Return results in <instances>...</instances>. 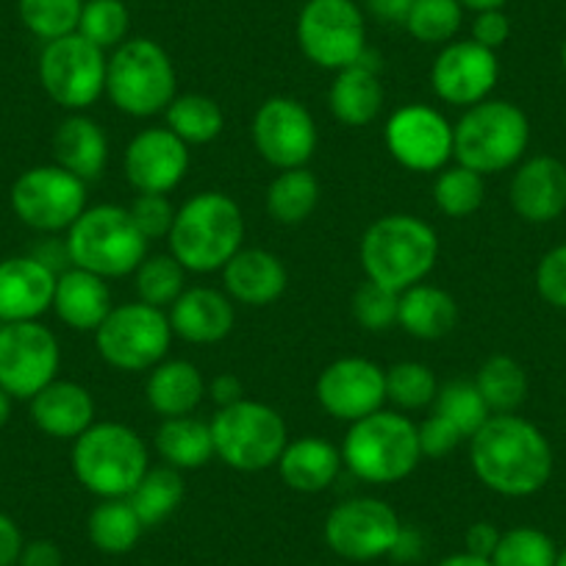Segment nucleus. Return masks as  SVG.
Returning a JSON list of instances; mask_svg holds the SVG:
<instances>
[{
    "mask_svg": "<svg viewBox=\"0 0 566 566\" xmlns=\"http://www.w3.org/2000/svg\"><path fill=\"white\" fill-rule=\"evenodd\" d=\"M478 481L503 497H531L553 475V448L536 424L516 413H492L470 439Z\"/></svg>",
    "mask_w": 566,
    "mask_h": 566,
    "instance_id": "obj_1",
    "label": "nucleus"
},
{
    "mask_svg": "<svg viewBox=\"0 0 566 566\" xmlns=\"http://www.w3.org/2000/svg\"><path fill=\"white\" fill-rule=\"evenodd\" d=\"M358 259L367 281L400 295L433 272L439 261V237L419 217L386 214L364 231Z\"/></svg>",
    "mask_w": 566,
    "mask_h": 566,
    "instance_id": "obj_2",
    "label": "nucleus"
},
{
    "mask_svg": "<svg viewBox=\"0 0 566 566\" xmlns=\"http://www.w3.org/2000/svg\"><path fill=\"white\" fill-rule=\"evenodd\" d=\"M167 242L184 270L209 275L242 250L244 214L226 192H200L176 211Z\"/></svg>",
    "mask_w": 566,
    "mask_h": 566,
    "instance_id": "obj_3",
    "label": "nucleus"
},
{
    "mask_svg": "<svg viewBox=\"0 0 566 566\" xmlns=\"http://www.w3.org/2000/svg\"><path fill=\"white\" fill-rule=\"evenodd\" d=\"M73 475L101 500L128 497L150 470L148 444L123 422H95L73 442Z\"/></svg>",
    "mask_w": 566,
    "mask_h": 566,
    "instance_id": "obj_4",
    "label": "nucleus"
},
{
    "mask_svg": "<svg viewBox=\"0 0 566 566\" xmlns=\"http://www.w3.org/2000/svg\"><path fill=\"white\" fill-rule=\"evenodd\" d=\"M342 461L364 483H400L422 461L417 424L400 411H375L350 424L342 442Z\"/></svg>",
    "mask_w": 566,
    "mask_h": 566,
    "instance_id": "obj_5",
    "label": "nucleus"
},
{
    "mask_svg": "<svg viewBox=\"0 0 566 566\" xmlns=\"http://www.w3.org/2000/svg\"><path fill=\"white\" fill-rule=\"evenodd\" d=\"M70 266L101 277H125L148 259V239L142 237L128 209L114 203L92 206L67 231Z\"/></svg>",
    "mask_w": 566,
    "mask_h": 566,
    "instance_id": "obj_6",
    "label": "nucleus"
},
{
    "mask_svg": "<svg viewBox=\"0 0 566 566\" xmlns=\"http://www.w3.org/2000/svg\"><path fill=\"white\" fill-rule=\"evenodd\" d=\"M531 123L525 112L509 101H483L470 106L453 125V159L461 167L494 176L525 156Z\"/></svg>",
    "mask_w": 566,
    "mask_h": 566,
    "instance_id": "obj_7",
    "label": "nucleus"
},
{
    "mask_svg": "<svg viewBox=\"0 0 566 566\" xmlns=\"http://www.w3.org/2000/svg\"><path fill=\"white\" fill-rule=\"evenodd\" d=\"M178 92L176 64L154 40H125L114 48L106 67V95L128 117L167 112Z\"/></svg>",
    "mask_w": 566,
    "mask_h": 566,
    "instance_id": "obj_8",
    "label": "nucleus"
},
{
    "mask_svg": "<svg viewBox=\"0 0 566 566\" xmlns=\"http://www.w3.org/2000/svg\"><path fill=\"white\" fill-rule=\"evenodd\" d=\"M214 453L226 467L239 472H261L277 467L290 444V431L281 413L261 400L242 397L211 419Z\"/></svg>",
    "mask_w": 566,
    "mask_h": 566,
    "instance_id": "obj_9",
    "label": "nucleus"
},
{
    "mask_svg": "<svg viewBox=\"0 0 566 566\" xmlns=\"http://www.w3.org/2000/svg\"><path fill=\"white\" fill-rule=\"evenodd\" d=\"M172 345V325L165 308L148 303L114 306L101 328L95 331V347L108 367L119 373H145L165 361Z\"/></svg>",
    "mask_w": 566,
    "mask_h": 566,
    "instance_id": "obj_10",
    "label": "nucleus"
},
{
    "mask_svg": "<svg viewBox=\"0 0 566 566\" xmlns=\"http://www.w3.org/2000/svg\"><path fill=\"white\" fill-rule=\"evenodd\" d=\"M297 45L323 70L350 67L367 53V23L353 0H308L297 18Z\"/></svg>",
    "mask_w": 566,
    "mask_h": 566,
    "instance_id": "obj_11",
    "label": "nucleus"
},
{
    "mask_svg": "<svg viewBox=\"0 0 566 566\" xmlns=\"http://www.w3.org/2000/svg\"><path fill=\"white\" fill-rule=\"evenodd\" d=\"M106 51L81 34L45 42L40 56V84L53 103L84 112L106 92Z\"/></svg>",
    "mask_w": 566,
    "mask_h": 566,
    "instance_id": "obj_12",
    "label": "nucleus"
},
{
    "mask_svg": "<svg viewBox=\"0 0 566 566\" xmlns=\"http://www.w3.org/2000/svg\"><path fill=\"white\" fill-rule=\"evenodd\" d=\"M9 200L23 226L40 233L70 231L86 211V181L59 165H40L20 172Z\"/></svg>",
    "mask_w": 566,
    "mask_h": 566,
    "instance_id": "obj_13",
    "label": "nucleus"
},
{
    "mask_svg": "<svg viewBox=\"0 0 566 566\" xmlns=\"http://www.w3.org/2000/svg\"><path fill=\"white\" fill-rule=\"evenodd\" d=\"M400 531V516L386 500L350 497L334 505L325 520L323 536L339 558L367 564L391 555Z\"/></svg>",
    "mask_w": 566,
    "mask_h": 566,
    "instance_id": "obj_14",
    "label": "nucleus"
},
{
    "mask_svg": "<svg viewBox=\"0 0 566 566\" xmlns=\"http://www.w3.org/2000/svg\"><path fill=\"white\" fill-rule=\"evenodd\" d=\"M62 367L56 334L36 323H9L0 328V389L12 400H31L53 384Z\"/></svg>",
    "mask_w": 566,
    "mask_h": 566,
    "instance_id": "obj_15",
    "label": "nucleus"
},
{
    "mask_svg": "<svg viewBox=\"0 0 566 566\" xmlns=\"http://www.w3.org/2000/svg\"><path fill=\"white\" fill-rule=\"evenodd\" d=\"M250 136L266 165L277 170L306 167L317 150V123L301 101L275 95L253 114Z\"/></svg>",
    "mask_w": 566,
    "mask_h": 566,
    "instance_id": "obj_16",
    "label": "nucleus"
},
{
    "mask_svg": "<svg viewBox=\"0 0 566 566\" xmlns=\"http://www.w3.org/2000/svg\"><path fill=\"white\" fill-rule=\"evenodd\" d=\"M384 142L391 159L411 172H437L453 159V125L424 103L397 108L386 123Z\"/></svg>",
    "mask_w": 566,
    "mask_h": 566,
    "instance_id": "obj_17",
    "label": "nucleus"
},
{
    "mask_svg": "<svg viewBox=\"0 0 566 566\" xmlns=\"http://www.w3.org/2000/svg\"><path fill=\"white\" fill-rule=\"evenodd\" d=\"M317 402L339 422H358L386 402V369L361 356L336 358L319 373Z\"/></svg>",
    "mask_w": 566,
    "mask_h": 566,
    "instance_id": "obj_18",
    "label": "nucleus"
},
{
    "mask_svg": "<svg viewBox=\"0 0 566 566\" xmlns=\"http://www.w3.org/2000/svg\"><path fill=\"white\" fill-rule=\"evenodd\" d=\"M500 78L497 53L475 40L448 42L433 59L431 86L450 106H478L489 101Z\"/></svg>",
    "mask_w": 566,
    "mask_h": 566,
    "instance_id": "obj_19",
    "label": "nucleus"
},
{
    "mask_svg": "<svg viewBox=\"0 0 566 566\" xmlns=\"http://www.w3.org/2000/svg\"><path fill=\"white\" fill-rule=\"evenodd\" d=\"M125 178L139 195H167L189 172V145L170 128H145L125 148Z\"/></svg>",
    "mask_w": 566,
    "mask_h": 566,
    "instance_id": "obj_20",
    "label": "nucleus"
},
{
    "mask_svg": "<svg viewBox=\"0 0 566 566\" xmlns=\"http://www.w3.org/2000/svg\"><path fill=\"white\" fill-rule=\"evenodd\" d=\"M59 272L36 255L0 261V323H36L53 308Z\"/></svg>",
    "mask_w": 566,
    "mask_h": 566,
    "instance_id": "obj_21",
    "label": "nucleus"
},
{
    "mask_svg": "<svg viewBox=\"0 0 566 566\" xmlns=\"http://www.w3.org/2000/svg\"><path fill=\"white\" fill-rule=\"evenodd\" d=\"M511 206L525 222H553L566 211V167L553 156L527 159L511 181Z\"/></svg>",
    "mask_w": 566,
    "mask_h": 566,
    "instance_id": "obj_22",
    "label": "nucleus"
},
{
    "mask_svg": "<svg viewBox=\"0 0 566 566\" xmlns=\"http://www.w3.org/2000/svg\"><path fill=\"white\" fill-rule=\"evenodd\" d=\"M222 283H226V292L233 303L261 308L275 303L286 292L290 272L270 250L242 248L222 266Z\"/></svg>",
    "mask_w": 566,
    "mask_h": 566,
    "instance_id": "obj_23",
    "label": "nucleus"
},
{
    "mask_svg": "<svg viewBox=\"0 0 566 566\" xmlns=\"http://www.w3.org/2000/svg\"><path fill=\"white\" fill-rule=\"evenodd\" d=\"M172 334L181 336L189 345H217L226 339L237 323V308L233 301L211 286H192L184 290L170 306Z\"/></svg>",
    "mask_w": 566,
    "mask_h": 566,
    "instance_id": "obj_24",
    "label": "nucleus"
},
{
    "mask_svg": "<svg viewBox=\"0 0 566 566\" xmlns=\"http://www.w3.org/2000/svg\"><path fill=\"white\" fill-rule=\"evenodd\" d=\"M31 419L45 437L75 439L95 424V400L90 389L75 380H53L31 397Z\"/></svg>",
    "mask_w": 566,
    "mask_h": 566,
    "instance_id": "obj_25",
    "label": "nucleus"
},
{
    "mask_svg": "<svg viewBox=\"0 0 566 566\" xmlns=\"http://www.w3.org/2000/svg\"><path fill=\"white\" fill-rule=\"evenodd\" d=\"M378 70V56L367 48V53L356 64L336 73L328 103L334 117L347 128H364L384 108V84H380Z\"/></svg>",
    "mask_w": 566,
    "mask_h": 566,
    "instance_id": "obj_26",
    "label": "nucleus"
},
{
    "mask_svg": "<svg viewBox=\"0 0 566 566\" xmlns=\"http://www.w3.org/2000/svg\"><path fill=\"white\" fill-rule=\"evenodd\" d=\"M112 308V292H108L106 277L78 270V266H67L64 272H59L53 312L67 328L95 334Z\"/></svg>",
    "mask_w": 566,
    "mask_h": 566,
    "instance_id": "obj_27",
    "label": "nucleus"
},
{
    "mask_svg": "<svg viewBox=\"0 0 566 566\" xmlns=\"http://www.w3.org/2000/svg\"><path fill=\"white\" fill-rule=\"evenodd\" d=\"M342 464V450H336L328 439L301 437L286 444L277 461V472L292 492L319 494L339 478Z\"/></svg>",
    "mask_w": 566,
    "mask_h": 566,
    "instance_id": "obj_28",
    "label": "nucleus"
},
{
    "mask_svg": "<svg viewBox=\"0 0 566 566\" xmlns=\"http://www.w3.org/2000/svg\"><path fill=\"white\" fill-rule=\"evenodd\" d=\"M53 159L59 167L78 176L81 181H92L101 176L108 161L106 134L95 119L73 112L59 123L56 134H53Z\"/></svg>",
    "mask_w": 566,
    "mask_h": 566,
    "instance_id": "obj_29",
    "label": "nucleus"
},
{
    "mask_svg": "<svg viewBox=\"0 0 566 566\" xmlns=\"http://www.w3.org/2000/svg\"><path fill=\"white\" fill-rule=\"evenodd\" d=\"M397 325L413 339H444L459 325V303L450 292L439 290V286L417 283L411 290L400 292Z\"/></svg>",
    "mask_w": 566,
    "mask_h": 566,
    "instance_id": "obj_30",
    "label": "nucleus"
},
{
    "mask_svg": "<svg viewBox=\"0 0 566 566\" xmlns=\"http://www.w3.org/2000/svg\"><path fill=\"white\" fill-rule=\"evenodd\" d=\"M145 397L159 417H187L206 397V380L192 361L170 358L150 369Z\"/></svg>",
    "mask_w": 566,
    "mask_h": 566,
    "instance_id": "obj_31",
    "label": "nucleus"
},
{
    "mask_svg": "<svg viewBox=\"0 0 566 566\" xmlns=\"http://www.w3.org/2000/svg\"><path fill=\"white\" fill-rule=\"evenodd\" d=\"M156 453L161 455L172 470H200L214 459V437H211V422L187 417H170L159 424L156 431Z\"/></svg>",
    "mask_w": 566,
    "mask_h": 566,
    "instance_id": "obj_32",
    "label": "nucleus"
},
{
    "mask_svg": "<svg viewBox=\"0 0 566 566\" xmlns=\"http://www.w3.org/2000/svg\"><path fill=\"white\" fill-rule=\"evenodd\" d=\"M142 525L139 514L134 511L128 497H112L101 500V503L92 509L90 522H86V533H90V542L95 544V549H101L103 555H125L139 544Z\"/></svg>",
    "mask_w": 566,
    "mask_h": 566,
    "instance_id": "obj_33",
    "label": "nucleus"
},
{
    "mask_svg": "<svg viewBox=\"0 0 566 566\" xmlns=\"http://www.w3.org/2000/svg\"><path fill=\"white\" fill-rule=\"evenodd\" d=\"M319 203V181L308 167L281 170L266 189V211L281 226H301Z\"/></svg>",
    "mask_w": 566,
    "mask_h": 566,
    "instance_id": "obj_34",
    "label": "nucleus"
},
{
    "mask_svg": "<svg viewBox=\"0 0 566 566\" xmlns=\"http://www.w3.org/2000/svg\"><path fill=\"white\" fill-rule=\"evenodd\" d=\"M184 492H187V486H184L181 472L165 464L150 467V470L145 472V478L136 483L134 492L128 494V500L130 505H134L136 514H139L142 525L156 527L161 525V522L170 520V516L181 509Z\"/></svg>",
    "mask_w": 566,
    "mask_h": 566,
    "instance_id": "obj_35",
    "label": "nucleus"
},
{
    "mask_svg": "<svg viewBox=\"0 0 566 566\" xmlns=\"http://www.w3.org/2000/svg\"><path fill=\"white\" fill-rule=\"evenodd\" d=\"M165 117L167 128L187 145H209L226 128V114L209 95H176Z\"/></svg>",
    "mask_w": 566,
    "mask_h": 566,
    "instance_id": "obj_36",
    "label": "nucleus"
},
{
    "mask_svg": "<svg viewBox=\"0 0 566 566\" xmlns=\"http://www.w3.org/2000/svg\"><path fill=\"white\" fill-rule=\"evenodd\" d=\"M475 386L492 413H514L527 397V375L511 356H492L481 364Z\"/></svg>",
    "mask_w": 566,
    "mask_h": 566,
    "instance_id": "obj_37",
    "label": "nucleus"
},
{
    "mask_svg": "<svg viewBox=\"0 0 566 566\" xmlns=\"http://www.w3.org/2000/svg\"><path fill=\"white\" fill-rule=\"evenodd\" d=\"M134 275L139 301L156 308H170L187 290V270L172 253L148 255L136 266Z\"/></svg>",
    "mask_w": 566,
    "mask_h": 566,
    "instance_id": "obj_38",
    "label": "nucleus"
},
{
    "mask_svg": "<svg viewBox=\"0 0 566 566\" xmlns=\"http://www.w3.org/2000/svg\"><path fill=\"white\" fill-rule=\"evenodd\" d=\"M464 23V7L459 0H413L406 18V31L424 45H448Z\"/></svg>",
    "mask_w": 566,
    "mask_h": 566,
    "instance_id": "obj_39",
    "label": "nucleus"
},
{
    "mask_svg": "<svg viewBox=\"0 0 566 566\" xmlns=\"http://www.w3.org/2000/svg\"><path fill=\"white\" fill-rule=\"evenodd\" d=\"M18 12L36 40L53 42L78 34L84 0H18Z\"/></svg>",
    "mask_w": 566,
    "mask_h": 566,
    "instance_id": "obj_40",
    "label": "nucleus"
},
{
    "mask_svg": "<svg viewBox=\"0 0 566 566\" xmlns=\"http://www.w3.org/2000/svg\"><path fill=\"white\" fill-rule=\"evenodd\" d=\"M483 200H486V184H483L481 172L470 170V167H448L433 184V203L453 220L472 217L481 209Z\"/></svg>",
    "mask_w": 566,
    "mask_h": 566,
    "instance_id": "obj_41",
    "label": "nucleus"
},
{
    "mask_svg": "<svg viewBox=\"0 0 566 566\" xmlns=\"http://www.w3.org/2000/svg\"><path fill=\"white\" fill-rule=\"evenodd\" d=\"M439 395V380L428 364L400 361L386 369V400L395 402L400 411L433 406Z\"/></svg>",
    "mask_w": 566,
    "mask_h": 566,
    "instance_id": "obj_42",
    "label": "nucleus"
},
{
    "mask_svg": "<svg viewBox=\"0 0 566 566\" xmlns=\"http://www.w3.org/2000/svg\"><path fill=\"white\" fill-rule=\"evenodd\" d=\"M433 413L453 422L464 439L475 437L483 428V422L492 417L481 391H478L475 380H453V384L442 386L437 400H433Z\"/></svg>",
    "mask_w": 566,
    "mask_h": 566,
    "instance_id": "obj_43",
    "label": "nucleus"
},
{
    "mask_svg": "<svg viewBox=\"0 0 566 566\" xmlns=\"http://www.w3.org/2000/svg\"><path fill=\"white\" fill-rule=\"evenodd\" d=\"M130 12L123 0H84L78 34L101 51H114L128 40Z\"/></svg>",
    "mask_w": 566,
    "mask_h": 566,
    "instance_id": "obj_44",
    "label": "nucleus"
},
{
    "mask_svg": "<svg viewBox=\"0 0 566 566\" xmlns=\"http://www.w3.org/2000/svg\"><path fill=\"white\" fill-rule=\"evenodd\" d=\"M558 547L538 527H511L500 536L492 566H555Z\"/></svg>",
    "mask_w": 566,
    "mask_h": 566,
    "instance_id": "obj_45",
    "label": "nucleus"
},
{
    "mask_svg": "<svg viewBox=\"0 0 566 566\" xmlns=\"http://www.w3.org/2000/svg\"><path fill=\"white\" fill-rule=\"evenodd\" d=\"M397 312H400V295L375 281H364L353 295V314H356L358 325L373 334L397 325Z\"/></svg>",
    "mask_w": 566,
    "mask_h": 566,
    "instance_id": "obj_46",
    "label": "nucleus"
},
{
    "mask_svg": "<svg viewBox=\"0 0 566 566\" xmlns=\"http://www.w3.org/2000/svg\"><path fill=\"white\" fill-rule=\"evenodd\" d=\"M128 211L134 217L136 228L142 231V237L154 242V239L170 237L178 209L170 203L167 195H139Z\"/></svg>",
    "mask_w": 566,
    "mask_h": 566,
    "instance_id": "obj_47",
    "label": "nucleus"
},
{
    "mask_svg": "<svg viewBox=\"0 0 566 566\" xmlns=\"http://www.w3.org/2000/svg\"><path fill=\"white\" fill-rule=\"evenodd\" d=\"M536 290L549 306L566 312V244H558L538 261Z\"/></svg>",
    "mask_w": 566,
    "mask_h": 566,
    "instance_id": "obj_48",
    "label": "nucleus"
},
{
    "mask_svg": "<svg viewBox=\"0 0 566 566\" xmlns=\"http://www.w3.org/2000/svg\"><path fill=\"white\" fill-rule=\"evenodd\" d=\"M417 433L419 450H422V455H428V459H444V455H450L461 442H464L459 428H455L453 422H448L444 417H439V413H431L422 424H417Z\"/></svg>",
    "mask_w": 566,
    "mask_h": 566,
    "instance_id": "obj_49",
    "label": "nucleus"
},
{
    "mask_svg": "<svg viewBox=\"0 0 566 566\" xmlns=\"http://www.w3.org/2000/svg\"><path fill=\"white\" fill-rule=\"evenodd\" d=\"M511 36V20L505 18L503 9H489V12H478L475 23H472V40L478 45L497 51L509 42Z\"/></svg>",
    "mask_w": 566,
    "mask_h": 566,
    "instance_id": "obj_50",
    "label": "nucleus"
},
{
    "mask_svg": "<svg viewBox=\"0 0 566 566\" xmlns=\"http://www.w3.org/2000/svg\"><path fill=\"white\" fill-rule=\"evenodd\" d=\"M500 536H503V533H500L492 522H475V525L467 527L464 553L475 555V558L492 560L494 549H497L500 544Z\"/></svg>",
    "mask_w": 566,
    "mask_h": 566,
    "instance_id": "obj_51",
    "label": "nucleus"
},
{
    "mask_svg": "<svg viewBox=\"0 0 566 566\" xmlns=\"http://www.w3.org/2000/svg\"><path fill=\"white\" fill-rule=\"evenodd\" d=\"M23 547L25 538L20 525L12 516L0 511V566H18Z\"/></svg>",
    "mask_w": 566,
    "mask_h": 566,
    "instance_id": "obj_52",
    "label": "nucleus"
},
{
    "mask_svg": "<svg viewBox=\"0 0 566 566\" xmlns=\"http://www.w3.org/2000/svg\"><path fill=\"white\" fill-rule=\"evenodd\" d=\"M18 566H64V553L51 538H34L25 542Z\"/></svg>",
    "mask_w": 566,
    "mask_h": 566,
    "instance_id": "obj_53",
    "label": "nucleus"
},
{
    "mask_svg": "<svg viewBox=\"0 0 566 566\" xmlns=\"http://www.w3.org/2000/svg\"><path fill=\"white\" fill-rule=\"evenodd\" d=\"M209 395H211V400H214L220 408L233 406V402H239L244 397L242 380H239L237 375H231V373L217 375V378L209 384Z\"/></svg>",
    "mask_w": 566,
    "mask_h": 566,
    "instance_id": "obj_54",
    "label": "nucleus"
},
{
    "mask_svg": "<svg viewBox=\"0 0 566 566\" xmlns=\"http://www.w3.org/2000/svg\"><path fill=\"white\" fill-rule=\"evenodd\" d=\"M364 7H367L369 14L378 18L380 23H406L413 0H364Z\"/></svg>",
    "mask_w": 566,
    "mask_h": 566,
    "instance_id": "obj_55",
    "label": "nucleus"
},
{
    "mask_svg": "<svg viewBox=\"0 0 566 566\" xmlns=\"http://www.w3.org/2000/svg\"><path fill=\"white\" fill-rule=\"evenodd\" d=\"M422 555V536L417 531H411L408 525H402L400 538H397L395 549H391V558L408 564V560H417Z\"/></svg>",
    "mask_w": 566,
    "mask_h": 566,
    "instance_id": "obj_56",
    "label": "nucleus"
},
{
    "mask_svg": "<svg viewBox=\"0 0 566 566\" xmlns=\"http://www.w3.org/2000/svg\"><path fill=\"white\" fill-rule=\"evenodd\" d=\"M437 566H492V560L475 558V555H470V553H453V555H448V558L439 560Z\"/></svg>",
    "mask_w": 566,
    "mask_h": 566,
    "instance_id": "obj_57",
    "label": "nucleus"
},
{
    "mask_svg": "<svg viewBox=\"0 0 566 566\" xmlns=\"http://www.w3.org/2000/svg\"><path fill=\"white\" fill-rule=\"evenodd\" d=\"M464 9H472V12H489V9H503L505 0H459Z\"/></svg>",
    "mask_w": 566,
    "mask_h": 566,
    "instance_id": "obj_58",
    "label": "nucleus"
},
{
    "mask_svg": "<svg viewBox=\"0 0 566 566\" xmlns=\"http://www.w3.org/2000/svg\"><path fill=\"white\" fill-rule=\"evenodd\" d=\"M12 419V397L7 391L0 389V431L7 428V422Z\"/></svg>",
    "mask_w": 566,
    "mask_h": 566,
    "instance_id": "obj_59",
    "label": "nucleus"
},
{
    "mask_svg": "<svg viewBox=\"0 0 566 566\" xmlns=\"http://www.w3.org/2000/svg\"><path fill=\"white\" fill-rule=\"evenodd\" d=\"M555 566H566V547L558 549V558H555Z\"/></svg>",
    "mask_w": 566,
    "mask_h": 566,
    "instance_id": "obj_60",
    "label": "nucleus"
},
{
    "mask_svg": "<svg viewBox=\"0 0 566 566\" xmlns=\"http://www.w3.org/2000/svg\"><path fill=\"white\" fill-rule=\"evenodd\" d=\"M560 62H564V70H566V42H564V51H560Z\"/></svg>",
    "mask_w": 566,
    "mask_h": 566,
    "instance_id": "obj_61",
    "label": "nucleus"
},
{
    "mask_svg": "<svg viewBox=\"0 0 566 566\" xmlns=\"http://www.w3.org/2000/svg\"><path fill=\"white\" fill-rule=\"evenodd\" d=\"M0 328H3V323H0Z\"/></svg>",
    "mask_w": 566,
    "mask_h": 566,
    "instance_id": "obj_62",
    "label": "nucleus"
}]
</instances>
